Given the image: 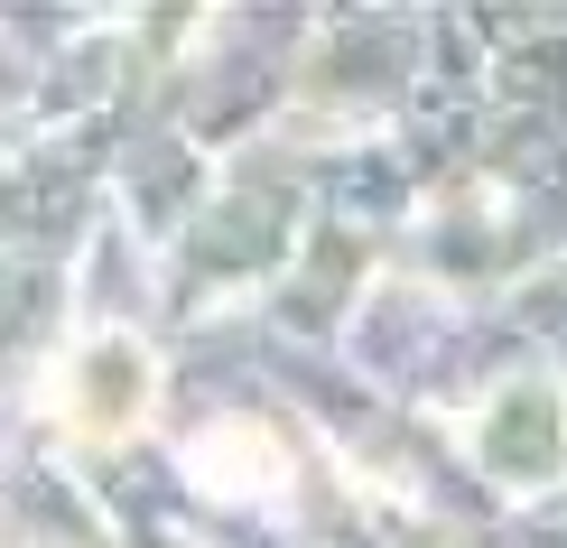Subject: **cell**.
<instances>
[{
	"label": "cell",
	"instance_id": "obj_1",
	"mask_svg": "<svg viewBox=\"0 0 567 548\" xmlns=\"http://www.w3.org/2000/svg\"><path fill=\"white\" fill-rule=\"evenodd\" d=\"M475 465L493 474L503 493H539L567 474V391L549 372H512L503 391L475 410Z\"/></svg>",
	"mask_w": 567,
	"mask_h": 548
},
{
	"label": "cell",
	"instance_id": "obj_2",
	"mask_svg": "<svg viewBox=\"0 0 567 548\" xmlns=\"http://www.w3.org/2000/svg\"><path fill=\"white\" fill-rule=\"evenodd\" d=\"M150 400H158V363H150V344L140 335H84L75 353H65V381H56V410L65 427H75L84 446H122L140 418H150Z\"/></svg>",
	"mask_w": 567,
	"mask_h": 548
}]
</instances>
